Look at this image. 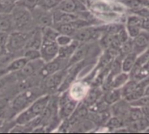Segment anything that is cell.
I'll use <instances>...</instances> for the list:
<instances>
[{
	"label": "cell",
	"instance_id": "1",
	"mask_svg": "<svg viewBox=\"0 0 149 134\" xmlns=\"http://www.w3.org/2000/svg\"><path fill=\"white\" fill-rule=\"evenodd\" d=\"M45 93L46 92L42 85L18 92L10 100L9 109L5 119H12L17 114L30 106L37 98Z\"/></svg>",
	"mask_w": 149,
	"mask_h": 134
},
{
	"label": "cell",
	"instance_id": "2",
	"mask_svg": "<svg viewBox=\"0 0 149 134\" xmlns=\"http://www.w3.org/2000/svg\"><path fill=\"white\" fill-rule=\"evenodd\" d=\"M50 97V93H45L37 98L30 106H28L25 109H24L12 119L14 123L24 125L30 122L38 115H40L41 112L45 108V106H47Z\"/></svg>",
	"mask_w": 149,
	"mask_h": 134
},
{
	"label": "cell",
	"instance_id": "3",
	"mask_svg": "<svg viewBox=\"0 0 149 134\" xmlns=\"http://www.w3.org/2000/svg\"><path fill=\"white\" fill-rule=\"evenodd\" d=\"M10 16L14 24L15 31H31L38 28L33 22L31 11L24 7L15 4L10 11Z\"/></svg>",
	"mask_w": 149,
	"mask_h": 134
},
{
	"label": "cell",
	"instance_id": "4",
	"mask_svg": "<svg viewBox=\"0 0 149 134\" xmlns=\"http://www.w3.org/2000/svg\"><path fill=\"white\" fill-rule=\"evenodd\" d=\"M33 31H13L12 32L9 33L5 43V47L7 51L9 53L18 54L22 56L26 42L29 39Z\"/></svg>",
	"mask_w": 149,
	"mask_h": 134
},
{
	"label": "cell",
	"instance_id": "5",
	"mask_svg": "<svg viewBox=\"0 0 149 134\" xmlns=\"http://www.w3.org/2000/svg\"><path fill=\"white\" fill-rule=\"evenodd\" d=\"M106 25L93 24L80 28L75 31L72 38L79 41V43L85 42H95L98 41L100 36L104 33Z\"/></svg>",
	"mask_w": 149,
	"mask_h": 134
},
{
	"label": "cell",
	"instance_id": "6",
	"mask_svg": "<svg viewBox=\"0 0 149 134\" xmlns=\"http://www.w3.org/2000/svg\"><path fill=\"white\" fill-rule=\"evenodd\" d=\"M79 101L71 96L70 92L67 90L61 92L58 99V114L60 119H67L71 116L76 109Z\"/></svg>",
	"mask_w": 149,
	"mask_h": 134
},
{
	"label": "cell",
	"instance_id": "7",
	"mask_svg": "<svg viewBox=\"0 0 149 134\" xmlns=\"http://www.w3.org/2000/svg\"><path fill=\"white\" fill-rule=\"evenodd\" d=\"M67 69L68 67H65L64 69H61L51 75H49L48 77L45 78L41 83L43 88L45 89L46 93H50L52 94V92H58L59 86L61 85L65 74L67 72Z\"/></svg>",
	"mask_w": 149,
	"mask_h": 134
},
{
	"label": "cell",
	"instance_id": "8",
	"mask_svg": "<svg viewBox=\"0 0 149 134\" xmlns=\"http://www.w3.org/2000/svg\"><path fill=\"white\" fill-rule=\"evenodd\" d=\"M31 14L33 22L38 28L51 26L53 24L52 10H45L40 6H37L32 10H31Z\"/></svg>",
	"mask_w": 149,
	"mask_h": 134
},
{
	"label": "cell",
	"instance_id": "9",
	"mask_svg": "<svg viewBox=\"0 0 149 134\" xmlns=\"http://www.w3.org/2000/svg\"><path fill=\"white\" fill-rule=\"evenodd\" d=\"M65 67H68V60L61 58L57 56L52 60L45 63L43 67L38 72V75L42 79H44L45 78L48 77L49 75H51L61 69H64Z\"/></svg>",
	"mask_w": 149,
	"mask_h": 134
},
{
	"label": "cell",
	"instance_id": "10",
	"mask_svg": "<svg viewBox=\"0 0 149 134\" xmlns=\"http://www.w3.org/2000/svg\"><path fill=\"white\" fill-rule=\"evenodd\" d=\"M44 65H45V62L41 58L28 61L26 65L20 71L15 72L17 80L24 79V78L31 77L33 75H36L40 71V69L43 67Z\"/></svg>",
	"mask_w": 149,
	"mask_h": 134
},
{
	"label": "cell",
	"instance_id": "11",
	"mask_svg": "<svg viewBox=\"0 0 149 134\" xmlns=\"http://www.w3.org/2000/svg\"><path fill=\"white\" fill-rule=\"evenodd\" d=\"M54 9L73 14H78L79 12L87 10L86 4L79 0H60Z\"/></svg>",
	"mask_w": 149,
	"mask_h": 134
},
{
	"label": "cell",
	"instance_id": "12",
	"mask_svg": "<svg viewBox=\"0 0 149 134\" xmlns=\"http://www.w3.org/2000/svg\"><path fill=\"white\" fill-rule=\"evenodd\" d=\"M59 46L55 41H42L39 48L40 58L45 62H49L58 56Z\"/></svg>",
	"mask_w": 149,
	"mask_h": 134
},
{
	"label": "cell",
	"instance_id": "13",
	"mask_svg": "<svg viewBox=\"0 0 149 134\" xmlns=\"http://www.w3.org/2000/svg\"><path fill=\"white\" fill-rule=\"evenodd\" d=\"M129 109H130L129 103L127 100H125L123 98L121 99L118 100L117 102L113 103V105H111L110 108H109L111 115L118 117L119 119H122L124 121V123L126 122V120L127 119Z\"/></svg>",
	"mask_w": 149,
	"mask_h": 134
},
{
	"label": "cell",
	"instance_id": "14",
	"mask_svg": "<svg viewBox=\"0 0 149 134\" xmlns=\"http://www.w3.org/2000/svg\"><path fill=\"white\" fill-rule=\"evenodd\" d=\"M133 39V52L139 55L148 50L149 45V33L148 31L142 30Z\"/></svg>",
	"mask_w": 149,
	"mask_h": 134
},
{
	"label": "cell",
	"instance_id": "15",
	"mask_svg": "<svg viewBox=\"0 0 149 134\" xmlns=\"http://www.w3.org/2000/svg\"><path fill=\"white\" fill-rule=\"evenodd\" d=\"M103 91L100 86H93L88 92H86L82 103L86 105L88 108L93 106L102 96Z\"/></svg>",
	"mask_w": 149,
	"mask_h": 134
},
{
	"label": "cell",
	"instance_id": "16",
	"mask_svg": "<svg viewBox=\"0 0 149 134\" xmlns=\"http://www.w3.org/2000/svg\"><path fill=\"white\" fill-rule=\"evenodd\" d=\"M42 41H43V39H42V34H41L40 28H36L32 31L29 39L27 40L24 50H25V49L39 50V48L42 44Z\"/></svg>",
	"mask_w": 149,
	"mask_h": 134
},
{
	"label": "cell",
	"instance_id": "17",
	"mask_svg": "<svg viewBox=\"0 0 149 134\" xmlns=\"http://www.w3.org/2000/svg\"><path fill=\"white\" fill-rule=\"evenodd\" d=\"M79 44V42L73 39L70 44H68L66 45H64V46H59L58 57H59L61 58H64V59H66V60H69L70 58L74 53V51L77 49Z\"/></svg>",
	"mask_w": 149,
	"mask_h": 134
},
{
	"label": "cell",
	"instance_id": "18",
	"mask_svg": "<svg viewBox=\"0 0 149 134\" xmlns=\"http://www.w3.org/2000/svg\"><path fill=\"white\" fill-rule=\"evenodd\" d=\"M101 99L108 105L111 106L113 103L117 102L118 100L122 99L120 89H110L108 91H105L102 93Z\"/></svg>",
	"mask_w": 149,
	"mask_h": 134
},
{
	"label": "cell",
	"instance_id": "19",
	"mask_svg": "<svg viewBox=\"0 0 149 134\" xmlns=\"http://www.w3.org/2000/svg\"><path fill=\"white\" fill-rule=\"evenodd\" d=\"M27 62H28V60L24 56H18L17 58L11 59L9 62V64L5 66V68L9 73L17 72L20 71L26 65Z\"/></svg>",
	"mask_w": 149,
	"mask_h": 134
},
{
	"label": "cell",
	"instance_id": "20",
	"mask_svg": "<svg viewBox=\"0 0 149 134\" xmlns=\"http://www.w3.org/2000/svg\"><path fill=\"white\" fill-rule=\"evenodd\" d=\"M13 31H15V27L10 13L0 14V31L9 34Z\"/></svg>",
	"mask_w": 149,
	"mask_h": 134
},
{
	"label": "cell",
	"instance_id": "21",
	"mask_svg": "<svg viewBox=\"0 0 149 134\" xmlns=\"http://www.w3.org/2000/svg\"><path fill=\"white\" fill-rule=\"evenodd\" d=\"M136 58H137V55L134 52H131L124 56L121 59V71L124 72L129 73L134 65Z\"/></svg>",
	"mask_w": 149,
	"mask_h": 134
},
{
	"label": "cell",
	"instance_id": "22",
	"mask_svg": "<svg viewBox=\"0 0 149 134\" xmlns=\"http://www.w3.org/2000/svg\"><path fill=\"white\" fill-rule=\"evenodd\" d=\"M52 26L56 29V31L59 34H65L71 36L72 37L73 34L75 33L76 30L71 24V22L67 23H58V24H53Z\"/></svg>",
	"mask_w": 149,
	"mask_h": 134
},
{
	"label": "cell",
	"instance_id": "23",
	"mask_svg": "<svg viewBox=\"0 0 149 134\" xmlns=\"http://www.w3.org/2000/svg\"><path fill=\"white\" fill-rule=\"evenodd\" d=\"M130 79L129 74L124 72H120V73L113 76L112 78L111 87L112 89H119L124 84H126Z\"/></svg>",
	"mask_w": 149,
	"mask_h": 134
},
{
	"label": "cell",
	"instance_id": "24",
	"mask_svg": "<svg viewBox=\"0 0 149 134\" xmlns=\"http://www.w3.org/2000/svg\"><path fill=\"white\" fill-rule=\"evenodd\" d=\"M40 31L43 41H55L59 34L52 25L42 27L40 28Z\"/></svg>",
	"mask_w": 149,
	"mask_h": 134
},
{
	"label": "cell",
	"instance_id": "25",
	"mask_svg": "<svg viewBox=\"0 0 149 134\" xmlns=\"http://www.w3.org/2000/svg\"><path fill=\"white\" fill-rule=\"evenodd\" d=\"M125 126V123L122 119H119L118 117L115 116H110L109 119L107 120V122L105 123V126L110 131V132H113L114 130L122 127Z\"/></svg>",
	"mask_w": 149,
	"mask_h": 134
},
{
	"label": "cell",
	"instance_id": "26",
	"mask_svg": "<svg viewBox=\"0 0 149 134\" xmlns=\"http://www.w3.org/2000/svg\"><path fill=\"white\" fill-rule=\"evenodd\" d=\"M142 118H145L142 114V112H141V109L140 107H133V106H130V109H129V112H128V115H127V119L125 122V125L129 123V122H133V121H136V120H139Z\"/></svg>",
	"mask_w": 149,
	"mask_h": 134
},
{
	"label": "cell",
	"instance_id": "27",
	"mask_svg": "<svg viewBox=\"0 0 149 134\" xmlns=\"http://www.w3.org/2000/svg\"><path fill=\"white\" fill-rule=\"evenodd\" d=\"M137 86V81L134 80V79H129L126 84H124L120 89V92H121V95H122V98L127 96L128 94H130L132 92H134Z\"/></svg>",
	"mask_w": 149,
	"mask_h": 134
},
{
	"label": "cell",
	"instance_id": "28",
	"mask_svg": "<svg viewBox=\"0 0 149 134\" xmlns=\"http://www.w3.org/2000/svg\"><path fill=\"white\" fill-rule=\"evenodd\" d=\"M38 3H39V0H17L15 3V4L24 7L31 11L38 5Z\"/></svg>",
	"mask_w": 149,
	"mask_h": 134
},
{
	"label": "cell",
	"instance_id": "29",
	"mask_svg": "<svg viewBox=\"0 0 149 134\" xmlns=\"http://www.w3.org/2000/svg\"><path fill=\"white\" fill-rule=\"evenodd\" d=\"M22 56H24L28 61H31L40 58V52L39 50L36 49H25L23 51Z\"/></svg>",
	"mask_w": 149,
	"mask_h": 134
},
{
	"label": "cell",
	"instance_id": "30",
	"mask_svg": "<svg viewBox=\"0 0 149 134\" xmlns=\"http://www.w3.org/2000/svg\"><path fill=\"white\" fill-rule=\"evenodd\" d=\"M10 133H31V128L27 125L15 124L9 131Z\"/></svg>",
	"mask_w": 149,
	"mask_h": 134
},
{
	"label": "cell",
	"instance_id": "31",
	"mask_svg": "<svg viewBox=\"0 0 149 134\" xmlns=\"http://www.w3.org/2000/svg\"><path fill=\"white\" fill-rule=\"evenodd\" d=\"M9 99L0 96V119H6V115L9 109Z\"/></svg>",
	"mask_w": 149,
	"mask_h": 134
},
{
	"label": "cell",
	"instance_id": "32",
	"mask_svg": "<svg viewBox=\"0 0 149 134\" xmlns=\"http://www.w3.org/2000/svg\"><path fill=\"white\" fill-rule=\"evenodd\" d=\"M123 3L128 6L131 10L137 9L142 6H148V0H126L123 1Z\"/></svg>",
	"mask_w": 149,
	"mask_h": 134
},
{
	"label": "cell",
	"instance_id": "33",
	"mask_svg": "<svg viewBox=\"0 0 149 134\" xmlns=\"http://www.w3.org/2000/svg\"><path fill=\"white\" fill-rule=\"evenodd\" d=\"M130 106L133 107H142L145 106H148V96H142L140 97L131 102H128Z\"/></svg>",
	"mask_w": 149,
	"mask_h": 134
},
{
	"label": "cell",
	"instance_id": "34",
	"mask_svg": "<svg viewBox=\"0 0 149 134\" xmlns=\"http://www.w3.org/2000/svg\"><path fill=\"white\" fill-rule=\"evenodd\" d=\"M14 6H15V3L0 0V14L10 13Z\"/></svg>",
	"mask_w": 149,
	"mask_h": 134
},
{
	"label": "cell",
	"instance_id": "35",
	"mask_svg": "<svg viewBox=\"0 0 149 134\" xmlns=\"http://www.w3.org/2000/svg\"><path fill=\"white\" fill-rule=\"evenodd\" d=\"M72 40H73V38L71 36L65 35V34H58L55 42L57 43V44L58 46H64V45L70 44Z\"/></svg>",
	"mask_w": 149,
	"mask_h": 134
},
{
	"label": "cell",
	"instance_id": "36",
	"mask_svg": "<svg viewBox=\"0 0 149 134\" xmlns=\"http://www.w3.org/2000/svg\"><path fill=\"white\" fill-rule=\"evenodd\" d=\"M133 14H135L142 18H148L149 16V10H148V6H142L137 9H134L131 10Z\"/></svg>",
	"mask_w": 149,
	"mask_h": 134
},
{
	"label": "cell",
	"instance_id": "37",
	"mask_svg": "<svg viewBox=\"0 0 149 134\" xmlns=\"http://www.w3.org/2000/svg\"><path fill=\"white\" fill-rule=\"evenodd\" d=\"M126 30L127 31V34L129 36L130 38H134L141 31L142 29L141 27L138 26H134V25H126Z\"/></svg>",
	"mask_w": 149,
	"mask_h": 134
},
{
	"label": "cell",
	"instance_id": "38",
	"mask_svg": "<svg viewBox=\"0 0 149 134\" xmlns=\"http://www.w3.org/2000/svg\"><path fill=\"white\" fill-rule=\"evenodd\" d=\"M116 36H117V38L119 39V41L120 42V44L126 42L128 38H130L129 36H128V34H127V31L125 26L122 27V28L118 31V33L116 34Z\"/></svg>",
	"mask_w": 149,
	"mask_h": 134
},
{
	"label": "cell",
	"instance_id": "39",
	"mask_svg": "<svg viewBox=\"0 0 149 134\" xmlns=\"http://www.w3.org/2000/svg\"><path fill=\"white\" fill-rule=\"evenodd\" d=\"M7 37H8V33L0 31V44H4L5 45Z\"/></svg>",
	"mask_w": 149,
	"mask_h": 134
},
{
	"label": "cell",
	"instance_id": "40",
	"mask_svg": "<svg viewBox=\"0 0 149 134\" xmlns=\"http://www.w3.org/2000/svg\"><path fill=\"white\" fill-rule=\"evenodd\" d=\"M7 53H8V51H7V50H6L5 45H4V44H0V57L5 55V54H7Z\"/></svg>",
	"mask_w": 149,
	"mask_h": 134
},
{
	"label": "cell",
	"instance_id": "41",
	"mask_svg": "<svg viewBox=\"0 0 149 134\" xmlns=\"http://www.w3.org/2000/svg\"><path fill=\"white\" fill-rule=\"evenodd\" d=\"M8 73H9V72H7V70H6L5 67H0V78H2L3 76L6 75V74H8Z\"/></svg>",
	"mask_w": 149,
	"mask_h": 134
},
{
	"label": "cell",
	"instance_id": "42",
	"mask_svg": "<svg viewBox=\"0 0 149 134\" xmlns=\"http://www.w3.org/2000/svg\"><path fill=\"white\" fill-rule=\"evenodd\" d=\"M4 122H5V119H0V132H1V129H2V127H3Z\"/></svg>",
	"mask_w": 149,
	"mask_h": 134
},
{
	"label": "cell",
	"instance_id": "43",
	"mask_svg": "<svg viewBox=\"0 0 149 134\" xmlns=\"http://www.w3.org/2000/svg\"><path fill=\"white\" fill-rule=\"evenodd\" d=\"M3 1H7V2H11V3H16L17 0H3Z\"/></svg>",
	"mask_w": 149,
	"mask_h": 134
},
{
	"label": "cell",
	"instance_id": "44",
	"mask_svg": "<svg viewBox=\"0 0 149 134\" xmlns=\"http://www.w3.org/2000/svg\"><path fill=\"white\" fill-rule=\"evenodd\" d=\"M80 2H82V3H84L85 4H86V0H79Z\"/></svg>",
	"mask_w": 149,
	"mask_h": 134
},
{
	"label": "cell",
	"instance_id": "45",
	"mask_svg": "<svg viewBox=\"0 0 149 134\" xmlns=\"http://www.w3.org/2000/svg\"><path fill=\"white\" fill-rule=\"evenodd\" d=\"M0 96H1V94H0Z\"/></svg>",
	"mask_w": 149,
	"mask_h": 134
}]
</instances>
